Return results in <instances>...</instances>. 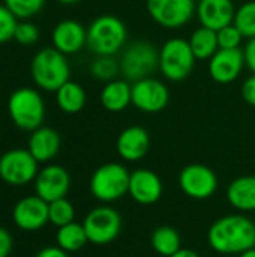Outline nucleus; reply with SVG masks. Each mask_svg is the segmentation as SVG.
<instances>
[{
	"label": "nucleus",
	"instance_id": "f257e3e1",
	"mask_svg": "<svg viewBox=\"0 0 255 257\" xmlns=\"http://www.w3.org/2000/svg\"><path fill=\"white\" fill-rule=\"evenodd\" d=\"M207 242L216 253L240 254L255 247L254 221L242 214L221 217L210 226Z\"/></svg>",
	"mask_w": 255,
	"mask_h": 257
},
{
	"label": "nucleus",
	"instance_id": "f03ea898",
	"mask_svg": "<svg viewBox=\"0 0 255 257\" xmlns=\"http://www.w3.org/2000/svg\"><path fill=\"white\" fill-rule=\"evenodd\" d=\"M126 24L114 15H99L87 27V47L95 56H116L126 47Z\"/></svg>",
	"mask_w": 255,
	"mask_h": 257
},
{
	"label": "nucleus",
	"instance_id": "7ed1b4c3",
	"mask_svg": "<svg viewBox=\"0 0 255 257\" xmlns=\"http://www.w3.org/2000/svg\"><path fill=\"white\" fill-rule=\"evenodd\" d=\"M30 75L35 84L47 92H56L71 80V66L66 54L54 47L39 50L30 63Z\"/></svg>",
	"mask_w": 255,
	"mask_h": 257
},
{
	"label": "nucleus",
	"instance_id": "20e7f679",
	"mask_svg": "<svg viewBox=\"0 0 255 257\" xmlns=\"http://www.w3.org/2000/svg\"><path fill=\"white\" fill-rule=\"evenodd\" d=\"M8 113L18 130L32 133L44 123L45 101L36 89L18 87L9 96Z\"/></svg>",
	"mask_w": 255,
	"mask_h": 257
},
{
	"label": "nucleus",
	"instance_id": "39448f33",
	"mask_svg": "<svg viewBox=\"0 0 255 257\" xmlns=\"http://www.w3.org/2000/svg\"><path fill=\"white\" fill-rule=\"evenodd\" d=\"M131 172L120 163H105L99 166L89 182L92 196L101 203H113L128 194Z\"/></svg>",
	"mask_w": 255,
	"mask_h": 257
},
{
	"label": "nucleus",
	"instance_id": "423d86ee",
	"mask_svg": "<svg viewBox=\"0 0 255 257\" xmlns=\"http://www.w3.org/2000/svg\"><path fill=\"white\" fill-rule=\"evenodd\" d=\"M119 62L125 80L135 83L152 77L159 69V50L149 41H134L123 48Z\"/></svg>",
	"mask_w": 255,
	"mask_h": 257
},
{
	"label": "nucleus",
	"instance_id": "0eeeda50",
	"mask_svg": "<svg viewBox=\"0 0 255 257\" xmlns=\"http://www.w3.org/2000/svg\"><path fill=\"white\" fill-rule=\"evenodd\" d=\"M195 62L188 39L171 38L159 48V71L168 81L186 80L192 74Z\"/></svg>",
	"mask_w": 255,
	"mask_h": 257
},
{
	"label": "nucleus",
	"instance_id": "6e6552de",
	"mask_svg": "<svg viewBox=\"0 0 255 257\" xmlns=\"http://www.w3.org/2000/svg\"><path fill=\"white\" fill-rule=\"evenodd\" d=\"M39 172V163L29 149H11L0 157V179L11 187H23L33 182Z\"/></svg>",
	"mask_w": 255,
	"mask_h": 257
},
{
	"label": "nucleus",
	"instance_id": "1a4fd4ad",
	"mask_svg": "<svg viewBox=\"0 0 255 257\" xmlns=\"http://www.w3.org/2000/svg\"><path fill=\"white\" fill-rule=\"evenodd\" d=\"M83 226L89 242L95 245H107L120 235L122 217L114 208L102 205L93 208L84 217Z\"/></svg>",
	"mask_w": 255,
	"mask_h": 257
},
{
	"label": "nucleus",
	"instance_id": "9d476101",
	"mask_svg": "<svg viewBox=\"0 0 255 257\" xmlns=\"http://www.w3.org/2000/svg\"><path fill=\"white\" fill-rule=\"evenodd\" d=\"M149 17L161 27L176 30L186 26L195 15V0H146Z\"/></svg>",
	"mask_w": 255,
	"mask_h": 257
},
{
	"label": "nucleus",
	"instance_id": "9b49d317",
	"mask_svg": "<svg viewBox=\"0 0 255 257\" xmlns=\"http://www.w3.org/2000/svg\"><path fill=\"white\" fill-rule=\"evenodd\" d=\"M179 187L188 197L206 200L218 190V176L204 164H188L179 173Z\"/></svg>",
	"mask_w": 255,
	"mask_h": 257
},
{
	"label": "nucleus",
	"instance_id": "f8f14e48",
	"mask_svg": "<svg viewBox=\"0 0 255 257\" xmlns=\"http://www.w3.org/2000/svg\"><path fill=\"white\" fill-rule=\"evenodd\" d=\"M170 102L168 86L153 77L132 83V105L143 113H159Z\"/></svg>",
	"mask_w": 255,
	"mask_h": 257
},
{
	"label": "nucleus",
	"instance_id": "ddd939ff",
	"mask_svg": "<svg viewBox=\"0 0 255 257\" xmlns=\"http://www.w3.org/2000/svg\"><path fill=\"white\" fill-rule=\"evenodd\" d=\"M35 184V193L47 203L66 197L71 188L69 172L59 164H47L38 172Z\"/></svg>",
	"mask_w": 255,
	"mask_h": 257
},
{
	"label": "nucleus",
	"instance_id": "4468645a",
	"mask_svg": "<svg viewBox=\"0 0 255 257\" xmlns=\"http://www.w3.org/2000/svg\"><path fill=\"white\" fill-rule=\"evenodd\" d=\"M12 221L23 232H36L50 223L48 203L39 196L20 199L12 209Z\"/></svg>",
	"mask_w": 255,
	"mask_h": 257
},
{
	"label": "nucleus",
	"instance_id": "2eb2a0df",
	"mask_svg": "<svg viewBox=\"0 0 255 257\" xmlns=\"http://www.w3.org/2000/svg\"><path fill=\"white\" fill-rule=\"evenodd\" d=\"M245 66L243 50L219 48L209 60V75L218 84H230L239 78Z\"/></svg>",
	"mask_w": 255,
	"mask_h": 257
},
{
	"label": "nucleus",
	"instance_id": "dca6fc26",
	"mask_svg": "<svg viewBox=\"0 0 255 257\" xmlns=\"http://www.w3.org/2000/svg\"><path fill=\"white\" fill-rule=\"evenodd\" d=\"M53 47L69 56L80 53L87 45V29L77 20L59 21L51 33Z\"/></svg>",
	"mask_w": 255,
	"mask_h": 257
},
{
	"label": "nucleus",
	"instance_id": "f3484780",
	"mask_svg": "<svg viewBox=\"0 0 255 257\" xmlns=\"http://www.w3.org/2000/svg\"><path fill=\"white\" fill-rule=\"evenodd\" d=\"M164 185L161 178L149 169H137L131 172L128 194L140 205H153L162 197Z\"/></svg>",
	"mask_w": 255,
	"mask_h": 257
},
{
	"label": "nucleus",
	"instance_id": "a211bd4d",
	"mask_svg": "<svg viewBox=\"0 0 255 257\" xmlns=\"http://www.w3.org/2000/svg\"><path fill=\"white\" fill-rule=\"evenodd\" d=\"M150 149V136L146 128L140 125H131L125 128L116 142V151L125 161L135 163L143 160Z\"/></svg>",
	"mask_w": 255,
	"mask_h": 257
},
{
	"label": "nucleus",
	"instance_id": "6ab92c4d",
	"mask_svg": "<svg viewBox=\"0 0 255 257\" xmlns=\"http://www.w3.org/2000/svg\"><path fill=\"white\" fill-rule=\"evenodd\" d=\"M236 8L233 0H198L195 15L201 26L219 30L233 24Z\"/></svg>",
	"mask_w": 255,
	"mask_h": 257
},
{
	"label": "nucleus",
	"instance_id": "aec40b11",
	"mask_svg": "<svg viewBox=\"0 0 255 257\" xmlns=\"http://www.w3.org/2000/svg\"><path fill=\"white\" fill-rule=\"evenodd\" d=\"M62 139L60 134L50 126H39L35 131L30 133L27 149L35 157V160L41 163H50L54 160L60 151Z\"/></svg>",
	"mask_w": 255,
	"mask_h": 257
},
{
	"label": "nucleus",
	"instance_id": "412c9836",
	"mask_svg": "<svg viewBox=\"0 0 255 257\" xmlns=\"http://www.w3.org/2000/svg\"><path fill=\"white\" fill-rule=\"evenodd\" d=\"M101 104L110 113H120L132 104V83L128 80H111L101 90Z\"/></svg>",
	"mask_w": 255,
	"mask_h": 257
},
{
	"label": "nucleus",
	"instance_id": "4be33fe9",
	"mask_svg": "<svg viewBox=\"0 0 255 257\" xmlns=\"http://www.w3.org/2000/svg\"><path fill=\"white\" fill-rule=\"evenodd\" d=\"M227 200L240 212L255 211V175L236 178L227 190Z\"/></svg>",
	"mask_w": 255,
	"mask_h": 257
},
{
	"label": "nucleus",
	"instance_id": "5701e85b",
	"mask_svg": "<svg viewBox=\"0 0 255 257\" xmlns=\"http://www.w3.org/2000/svg\"><path fill=\"white\" fill-rule=\"evenodd\" d=\"M56 102L63 113L77 114L86 107L87 93L80 83L69 80L56 90Z\"/></svg>",
	"mask_w": 255,
	"mask_h": 257
},
{
	"label": "nucleus",
	"instance_id": "b1692460",
	"mask_svg": "<svg viewBox=\"0 0 255 257\" xmlns=\"http://www.w3.org/2000/svg\"><path fill=\"white\" fill-rule=\"evenodd\" d=\"M188 42L197 60H210V57L219 50L216 30H212L204 26L195 29L191 33Z\"/></svg>",
	"mask_w": 255,
	"mask_h": 257
},
{
	"label": "nucleus",
	"instance_id": "393cba45",
	"mask_svg": "<svg viewBox=\"0 0 255 257\" xmlns=\"http://www.w3.org/2000/svg\"><path fill=\"white\" fill-rule=\"evenodd\" d=\"M56 242L66 253L80 251L89 242L83 223L80 224V223L72 221L66 226L59 227L56 233Z\"/></svg>",
	"mask_w": 255,
	"mask_h": 257
},
{
	"label": "nucleus",
	"instance_id": "a878e982",
	"mask_svg": "<svg viewBox=\"0 0 255 257\" xmlns=\"http://www.w3.org/2000/svg\"><path fill=\"white\" fill-rule=\"evenodd\" d=\"M152 248L164 257H171L182 248V239L176 229L170 226H161L152 233Z\"/></svg>",
	"mask_w": 255,
	"mask_h": 257
},
{
	"label": "nucleus",
	"instance_id": "bb28decb",
	"mask_svg": "<svg viewBox=\"0 0 255 257\" xmlns=\"http://www.w3.org/2000/svg\"><path fill=\"white\" fill-rule=\"evenodd\" d=\"M90 74L93 78L108 83L120 74V62L114 56H96L90 63Z\"/></svg>",
	"mask_w": 255,
	"mask_h": 257
},
{
	"label": "nucleus",
	"instance_id": "cd10ccee",
	"mask_svg": "<svg viewBox=\"0 0 255 257\" xmlns=\"http://www.w3.org/2000/svg\"><path fill=\"white\" fill-rule=\"evenodd\" d=\"M233 24L240 30L245 39L255 36V0L242 3L234 14Z\"/></svg>",
	"mask_w": 255,
	"mask_h": 257
},
{
	"label": "nucleus",
	"instance_id": "c85d7f7f",
	"mask_svg": "<svg viewBox=\"0 0 255 257\" xmlns=\"http://www.w3.org/2000/svg\"><path fill=\"white\" fill-rule=\"evenodd\" d=\"M48 218L50 223L59 229L75 221V208L66 197L54 200L48 203Z\"/></svg>",
	"mask_w": 255,
	"mask_h": 257
},
{
	"label": "nucleus",
	"instance_id": "c756f323",
	"mask_svg": "<svg viewBox=\"0 0 255 257\" xmlns=\"http://www.w3.org/2000/svg\"><path fill=\"white\" fill-rule=\"evenodd\" d=\"M47 0H3V5L18 18L29 20L39 14Z\"/></svg>",
	"mask_w": 255,
	"mask_h": 257
},
{
	"label": "nucleus",
	"instance_id": "7c9ffc66",
	"mask_svg": "<svg viewBox=\"0 0 255 257\" xmlns=\"http://www.w3.org/2000/svg\"><path fill=\"white\" fill-rule=\"evenodd\" d=\"M216 33H218V45H219V48H224V50L240 48L242 41L245 39L243 35L240 33V30L234 24H228V26L219 29Z\"/></svg>",
	"mask_w": 255,
	"mask_h": 257
},
{
	"label": "nucleus",
	"instance_id": "2f4dec72",
	"mask_svg": "<svg viewBox=\"0 0 255 257\" xmlns=\"http://www.w3.org/2000/svg\"><path fill=\"white\" fill-rule=\"evenodd\" d=\"M17 24L18 18L5 5H0V44L14 39Z\"/></svg>",
	"mask_w": 255,
	"mask_h": 257
},
{
	"label": "nucleus",
	"instance_id": "473e14b6",
	"mask_svg": "<svg viewBox=\"0 0 255 257\" xmlns=\"http://www.w3.org/2000/svg\"><path fill=\"white\" fill-rule=\"evenodd\" d=\"M39 36H41L39 29L27 20L18 23L14 33V39L21 45H33L35 42H38Z\"/></svg>",
	"mask_w": 255,
	"mask_h": 257
},
{
	"label": "nucleus",
	"instance_id": "72a5a7b5",
	"mask_svg": "<svg viewBox=\"0 0 255 257\" xmlns=\"http://www.w3.org/2000/svg\"><path fill=\"white\" fill-rule=\"evenodd\" d=\"M242 98L248 105L255 107V74L245 78L242 84Z\"/></svg>",
	"mask_w": 255,
	"mask_h": 257
},
{
	"label": "nucleus",
	"instance_id": "f704fd0d",
	"mask_svg": "<svg viewBox=\"0 0 255 257\" xmlns=\"http://www.w3.org/2000/svg\"><path fill=\"white\" fill-rule=\"evenodd\" d=\"M14 248V239L9 230L0 227V257H9Z\"/></svg>",
	"mask_w": 255,
	"mask_h": 257
},
{
	"label": "nucleus",
	"instance_id": "c9c22d12",
	"mask_svg": "<svg viewBox=\"0 0 255 257\" xmlns=\"http://www.w3.org/2000/svg\"><path fill=\"white\" fill-rule=\"evenodd\" d=\"M243 56H245V63L248 69L255 74V36L248 39V44L243 48Z\"/></svg>",
	"mask_w": 255,
	"mask_h": 257
},
{
	"label": "nucleus",
	"instance_id": "e433bc0d",
	"mask_svg": "<svg viewBox=\"0 0 255 257\" xmlns=\"http://www.w3.org/2000/svg\"><path fill=\"white\" fill-rule=\"evenodd\" d=\"M35 257H69V253L62 250L59 245H48L39 250Z\"/></svg>",
	"mask_w": 255,
	"mask_h": 257
},
{
	"label": "nucleus",
	"instance_id": "4c0bfd02",
	"mask_svg": "<svg viewBox=\"0 0 255 257\" xmlns=\"http://www.w3.org/2000/svg\"><path fill=\"white\" fill-rule=\"evenodd\" d=\"M171 257H200L195 251L188 250V248H180L176 254H173Z\"/></svg>",
	"mask_w": 255,
	"mask_h": 257
},
{
	"label": "nucleus",
	"instance_id": "58836bf2",
	"mask_svg": "<svg viewBox=\"0 0 255 257\" xmlns=\"http://www.w3.org/2000/svg\"><path fill=\"white\" fill-rule=\"evenodd\" d=\"M239 257H255V247L249 248V250H246V251H243V253H240Z\"/></svg>",
	"mask_w": 255,
	"mask_h": 257
},
{
	"label": "nucleus",
	"instance_id": "ea45409f",
	"mask_svg": "<svg viewBox=\"0 0 255 257\" xmlns=\"http://www.w3.org/2000/svg\"><path fill=\"white\" fill-rule=\"evenodd\" d=\"M56 2H59L62 5H75V3H78L81 0H56Z\"/></svg>",
	"mask_w": 255,
	"mask_h": 257
}]
</instances>
